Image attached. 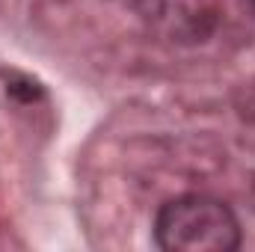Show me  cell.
Masks as SVG:
<instances>
[{"mask_svg":"<svg viewBox=\"0 0 255 252\" xmlns=\"http://www.w3.org/2000/svg\"><path fill=\"white\" fill-rule=\"evenodd\" d=\"M247 3H250V6H253V12H255V0H247Z\"/></svg>","mask_w":255,"mask_h":252,"instance_id":"3","label":"cell"},{"mask_svg":"<svg viewBox=\"0 0 255 252\" xmlns=\"http://www.w3.org/2000/svg\"><path fill=\"white\" fill-rule=\"evenodd\" d=\"M139 18L166 42H208L220 27V0H128Z\"/></svg>","mask_w":255,"mask_h":252,"instance_id":"2","label":"cell"},{"mask_svg":"<svg viewBox=\"0 0 255 252\" xmlns=\"http://www.w3.org/2000/svg\"><path fill=\"white\" fill-rule=\"evenodd\" d=\"M154 241L166 252H232L241 247V223L226 202L190 193L160 205Z\"/></svg>","mask_w":255,"mask_h":252,"instance_id":"1","label":"cell"}]
</instances>
